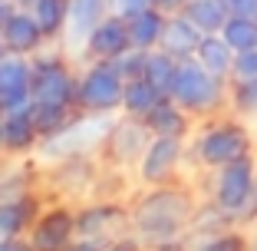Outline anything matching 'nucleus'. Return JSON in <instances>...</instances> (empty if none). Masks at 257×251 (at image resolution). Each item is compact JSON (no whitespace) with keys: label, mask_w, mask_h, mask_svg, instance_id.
Segmentation results:
<instances>
[{"label":"nucleus","mask_w":257,"mask_h":251,"mask_svg":"<svg viewBox=\"0 0 257 251\" xmlns=\"http://www.w3.org/2000/svg\"><path fill=\"white\" fill-rule=\"evenodd\" d=\"M198 205L201 202H198L195 189H188L185 182L145 185L128 202V228L136 231L145 244L188 238Z\"/></svg>","instance_id":"1"},{"label":"nucleus","mask_w":257,"mask_h":251,"mask_svg":"<svg viewBox=\"0 0 257 251\" xmlns=\"http://www.w3.org/2000/svg\"><path fill=\"white\" fill-rule=\"evenodd\" d=\"M247 152H254V136L244 126V119L234 113L201 119L188 139V162L198 172H214V169L241 159Z\"/></svg>","instance_id":"2"},{"label":"nucleus","mask_w":257,"mask_h":251,"mask_svg":"<svg viewBox=\"0 0 257 251\" xmlns=\"http://www.w3.org/2000/svg\"><path fill=\"white\" fill-rule=\"evenodd\" d=\"M168 96L182 109H188L198 122L221 116V113H231L227 109V103H231V79H221L214 73H208L195 56L178 60V73H175V83L168 90Z\"/></svg>","instance_id":"3"},{"label":"nucleus","mask_w":257,"mask_h":251,"mask_svg":"<svg viewBox=\"0 0 257 251\" xmlns=\"http://www.w3.org/2000/svg\"><path fill=\"white\" fill-rule=\"evenodd\" d=\"M115 119H119V116L76 113L56 136L40 142L37 155L43 162H60V159H73V155H96V152L106 149L109 136H112V129H115Z\"/></svg>","instance_id":"4"},{"label":"nucleus","mask_w":257,"mask_h":251,"mask_svg":"<svg viewBox=\"0 0 257 251\" xmlns=\"http://www.w3.org/2000/svg\"><path fill=\"white\" fill-rule=\"evenodd\" d=\"M50 46L30 56V96L33 103H56V106L76 109L79 69L69 63V53L63 46L60 50H50Z\"/></svg>","instance_id":"5"},{"label":"nucleus","mask_w":257,"mask_h":251,"mask_svg":"<svg viewBox=\"0 0 257 251\" xmlns=\"http://www.w3.org/2000/svg\"><path fill=\"white\" fill-rule=\"evenodd\" d=\"M122 93H125V76L115 69L112 60H83L79 90H76V109L79 113L119 116Z\"/></svg>","instance_id":"6"},{"label":"nucleus","mask_w":257,"mask_h":251,"mask_svg":"<svg viewBox=\"0 0 257 251\" xmlns=\"http://www.w3.org/2000/svg\"><path fill=\"white\" fill-rule=\"evenodd\" d=\"M254 185H257V152H247L241 159L214 169V172H204V198L214 202L231 218L241 212Z\"/></svg>","instance_id":"7"},{"label":"nucleus","mask_w":257,"mask_h":251,"mask_svg":"<svg viewBox=\"0 0 257 251\" xmlns=\"http://www.w3.org/2000/svg\"><path fill=\"white\" fill-rule=\"evenodd\" d=\"M188 162V139H168V136H152L145 145L142 159L136 162V179L142 185H168L178 182L182 165Z\"/></svg>","instance_id":"8"},{"label":"nucleus","mask_w":257,"mask_h":251,"mask_svg":"<svg viewBox=\"0 0 257 251\" xmlns=\"http://www.w3.org/2000/svg\"><path fill=\"white\" fill-rule=\"evenodd\" d=\"M73 238H76V205L60 198V202H46L43 205L27 241H30L33 251H66Z\"/></svg>","instance_id":"9"},{"label":"nucleus","mask_w":257,"mask_h":251,"mask_svg":"<svg viewBox=\"0 0 257 251\" xmlns=\"http://www.w3.org/2000/svg\"><path fill=\"white\" fill-rule=\"evenodd\" d=\"M122 231H128V205H122V202H106V198H102V202L76 205V235L112 241Z\"/></svg>","instance_id":"10"},{"label":"nucleus","mask_w":257,"mask_h":251,"mask_svg":"<svg viewBox=\"0 0 257 251\" xmlns=\"http://www.w3.org/2000/svg\"><path fill=\"white\" fill-rule=\"evenodd\" d=\"M149 142H152V132H149V126H145V119L119 113L115 129H112V136H109V142H106L102 152L109 155V162H112L115 169H128V165L136 169V162L142 159V152H145Z\"/></svg>","instance_id":"11"},{"label":"nucleus","mask_w":257,"mask_h":251,"mask_svg":"<svg viewBox=\"0 0 257 251\" xmlns=\"http://www.w3.org/2000/svg\"><path fill=\"white\" fill-rule=\"evenodd\" d=\"M125 50H132V40H128V20L122 17H102L99 27L86 37V46L79 60H119Z\"/></svg>","instance_id":"12"},{"label":"nucleus","mask_w":257,"mask_h":251,"mask_svg":"<svg viewBox=\"0 0 257 251\" xmlns=\"http://www.w3.org/2000/svg\"><path fill=\"white\" fill-rule=\"evenodd\" d=\"M30 103V56H0V109L10 113V109H23Z\"/></svg>","instance_id":"13"},{"label":"nucleus","mask_w":257,"mask_h":251,"mask_svg":"<svg viewBox=\"0 0 257 251\" xmlns=\"http://www.w3.org/2000/svg\"><path fill=\"white\" fill-rule=\"evenodd\" d=\"M102 17H109V0H69V23L66 37H63V50L79 56L86 46V37L99 27Z\"/></svg>","instance_id":"14"},{"label":"nucleus","mask_w":257,"mask_h":251,"mask_svg":"<svg viewBox=\"0 0 257 251\" xmlns=\"http://www.w3.org/2000/svg\"><path fill=\"white\" fill-rule=\"evenodd\" d=\"M0 33H4L7 53H17V56H37L40 50L50 46L46 33L40 30V23L33 20L30 7H17V14L0 27Z\"/></svg>","instance_id":"15"},{"label":"nucleus","mask_w":257,"mask_h":251,"mask_svg":"<svg viewBox=\"0 0 257 251\" xmlns=\"http://www.w3.org/2000/svg\"><path fill=\"white\" fill-rule=\"evenodd\" d=\"M43 198L40 192H30V195L20 198H7L0 202V241H14V238H27L33 228V221L43 212Z\"/></svg>","instance_id":"16"},{"label":"nucleus","mask_w":257,"mask_h":251,"mask_svg":"<svg viewBox=\"0 0 257 251\" xmlns=\"http://www.w3.org/2000/svg\"><path fill=\"white\" fill-rule=\"evenodd\" d=\"M145 126H149L152 136H168V139H191V132H195L198 119L188 113V109H182L178 103H175L172 96H165L159 103V106L152 109L149 116H145Z\"/></svg>","instance_id":"17"},{"label":"nucleus","mask_w":257,"mask_h":251,"mask_svg":"<svg viewBox=\"0 0 257 251\" xmlns=\"http://www.w3.org/2000/svg\"><path fill=\"white\" fill-rule=\"evenodd\" d=\"M4 116H7V155H17V159L37 155L43 136L33 122V109L23 106V109H10Z\"/></svg>","instance_id":"18"},{"label":"nucleus","mask_w":257,"mask_h":251,"mask_svg":"<svg viewBox=\"0 0 257 251\" xmlns=\"http://www.w3.org/2000/svg\"><path fill=\"white\" fill-rule=\"evenodd\" d=\"M204 33L198 30L195 23L185 14H175L165 20V33H162V50L172 53L175 60H188V56L198 53V43H201Z\"/></svg>","instance_id":"19"},{"label":"nucleus","mask_w":257,"mask_h":251,"mask_svg":"<svg viewBox=\"0 0 257 251\" xmlns=\"http://www.w3.org/2000/svg\"><path fill=\"white\" fill-rule=\"evenodd\" d=\"M37 185V165L27 159H17V155H7V162H0V202L7 198H20V195H30Z\"/></svg>","instance_id":"20"},{"label":"nucleus","mask_w":257,"mask_h":251,"mask_svg":"<svg viewBox=\"0 0 257 251\" xmlns=\"http://www.w3.org/2000/svg\"><path fill=\"white\" fill-rule=\"evenodd\" d=\"M188 251H254V238H250V228L227 225L218 231L188 235Z\"/></svg>","instance_id":"21"},{"label":"nucleus","mask_w":257,"mask_h":251,"mask_svg":"<svg viewBox=\"0 0 257 251\" xmlns=\"http://www.w3.org/2000/svg\"><path fill=\"white\" fill-rule=\"evenodd\" d=\"M30 14L40 23V30L46 33V40L53 46H63L66 23H69V0H33Z\"/></svg>","instance_id":"22"},{"label":"nucleus","mask_w":257,"mask_h":251,"mask_svg":"<svg viewBox=\"0 0 257 251\" xmlns=\"http://www.w3.org/2000/svg\"><path fill=\"white\" fill-rule=\"evenodd\" d=\"M195 60L201 63L208 73H214V76H221V79H231V66H234V50H231V43H227L221 33H204L201 43H198Z\"/></svg>","instance_id":"23"},{"label":"nucleus","mask_w":257,"mask_h":251,"mask_svg":"<svg viewBox=\"0 0 257 251\" xmlns=\"http://www.w3.org/2000/svg\"><path fill=\"white\" fill-rule=\"evenodd\" d=\"M56 165V185L66 192H89L96 185V159L92 155H73L60 159Z\"/></svg>","instance_id":"24"},{"label":"nucleus","mask_w":257,"mask_h":251,"mask_svg":"<svg viewBox=\"0 0 257 251\" xmlns=\"http://www.w3.org/2000/svg\"><path fill=\"white\" fill-rule=\"evenodd\" d=\"M162 99H165V93H162L159 86H152L145 76L128 79L125 93H122V109H119V113L122 116H136V119H145V116L159 106Z\"/></svg>","instance_id":"25"},{"label":"nucleus","mask_w":257,"mask_h":251,"mask_svg":"<svg viewBox=\"0 0 257 251\" xmlns=\"http://www.w3.org/2000/svg\"><path fill=\"white\" fill-rule=\"evenodd\" d=\"M165 20L168 17L155 7H149L139 17H132V20H128V40H132V46H136V50H159L162 33H165Z\"/></svg>","instance_id":"26"},{"label":"nucleus","mask_w":257,"mask_h":251,"mask_svg":"<svg viewBox=\"0 0 257 251\" xmlns=\"http://www.w3.org/2000/svg\"><path fill=\"white\" fill-rule=\"evenodd\" d=\"M182 14L188 17L201 33H221V27L227 23L231 10H227V0H188V7H185Z\"/></svg>","instance_id":"27"},{"label":"nucleus","mask_w":257,"mask_h":251,"mask_svg":"<svg viewBox=\"0 0 257 251\" xmlns=\"http://www.w3.org/2000/svg\"><path fill=\"white\" fill-rule=\"evenodd\" d=\"M175 73H178V60H175L172 53H165L162 46H159V50H149L142 76L149 79L152 86H159V90L168 96V90H172V83H175Z\"/></svg>","instance_id":"28"},{"label":"nucleus","mask_w":257,"mask_h":251,"mask_svg":"<svg viewBox=\"0 0 257 251\" xmlns=\"http://www.w3.org/2000/svg\"><path fill=\"white\" fill-rule=\"evenodd\" d=\"M30 109H33V122H37V129H40L43 139L56 136V132L79 113V109H73V106H56V103H30Z\"/></svg>","instance_id":"29"},{"label":"nucleus","mask_w":257,"mask_h":251,"mask_svg":"<svg viewBox=\"0 0 257 251\" xmlns=\"http://www.w3.org/2000/svg\"><path fill=\"white\" fill-rule=\"evenodd\" d=\"M221 37L231 43L234 53L250 50V46H257V20H247V17H227V23L221 27Z\"/></svg>","instance_id":"30"},{"label":"nucleus","mask_w":257,"mask_h":251,"mask_svg":"<svg viewBox=\"0 0 257 251\" xmlns=\"http://www.w3.org/2000/svg\"><path fill=\"white\" fill-rule=\"evenodd\" d=\"M227 109L241 119L257 116V76L254 79H231V103Z\"/></svg>","instance_id":"31"},{"label":"nucleus","mask_w":257,"mask_h":251,"mask_svg":"<svg viewBox=\"0 0 257 251\" xmlns=\"http://www.w3.org/2000/svg\"><path fill=\"white\" fill-rule=\"evenodd\" d=\"M145 56H149V50H136V46H132V50H125V53H122L119 60H112V63L128 83V79H139L145 73Z\"/></svg>","instance_id":"32"},{"label":"nucleus","mask_w":257,"mask_h":251,"mask_svg":"<svg viewBox=\"0 0 257 251\" xmlns=\"http://www.w3.org/2000/svg\"><path fill=\"white\" fill-rule=\"evenodd\" d=\"M257 76V46L234 53V66H231V79H254Z\"/></svg>","instance_id":"33"},{"label":"nucleus","mask_w":257,"mask_h":251,"mask_svg":"<svg viewBox=\"0 0 257 251\" xmlns=\"http://www.w3.org/2000/svg\"><path fill=\"white\" fill-rule=\"evenodd\" d=\"M149 7H152V0H109V14L122 17V20H132Z\"/></svg>","instance_id":"34"},{"label":"nucleus","mask_w":257,"mask_h":251,"mask_svg":"<svg viewBox=\"0 0 257 251\" xmlns=\"http://www.w3.org/2000/svg\"><path fill=\"white\" fill-rule=\"evenodd\" d=\"M106 251H149V244H145L136 231L128 228V231H122V235H115L112 241L106 244Z\"/></svg>","instance_id":"35"},{"label":"nucleus","mask_w":257,"mask_h":251,"mask_svg":"<svg viewBox=\"0 0 257 251\" xmlns=\"http://www.w3.org/2000/svg\"><path fill=\"white\" fill-rule=\"evenodd\" d=\"M234 225H241V228H254V225H257V185H254V192L247 195V202L241 205V212L234 215Z\"/></svg>","instance_id":"36"},{"label":"nucleus","mask_w":257,"mask_h":251,"mask_svg":"<svg viewBox=\"0 0 257 251\" xmlns=\"http://www.w3.org/2000/svg\"><path fill=\"white\" fill-rule=\"evenodd\" d=\"M106 238H89V235H76L73 241H69L66 251H106Z\"/></svg>","instance_id":"37"},{"label":"nucleus","mask_w":257,"mask_h":251,"mask_svg":"<svg viewBox=\"0 0 257 251\" xmlns=\"http://www.w3.org/2000/svg\"><path fill=\"white\" fill-rule=\"evenodd\" d=\"M227 10H231V17L257 20V0H227Z\"/></svg>","instance_id":"38"},{"label":"nucleus","mask_w":257,"mask_h":251,"mask_svg":"<svg viewBox=\"0 0 257 251\" xmlns=\"http://www.w3.org/2000/svg\"><path fill=\"white\" fill-rule=\"evenodd\" d=\"M152 7L162 10L165 17H175V14H182V10L188 7V0H152Z\"/></svg>","instance_id":"39"},{"label":"nucleus","mask_w":257,"mask_h":251,"mask_svg":"<svg viewBox=\"0 0 257 251\" xmlns=\"http://www.w3.org/2000/svg\"><path fill=\"white\" fill-rule=\"evenodd\" d=\"M149 251H188V238H175V241H159V244H149Z\"/></svg>","instance_id":"40"},{"label":"nucleus","mask_w":257,"mask_h":251,"mask_svg":"<svg viewBox=\"0 0 257 251\" xmlns=\"http://www.w3.org/2000/svg\"><path fill=\"white\" fill-rule=\"evenodd\" d=\"M17 7H20L17 0H0V27H4V23H7L10 17L17 14Z\"/></svg>","instance_id":"41"},{"label":"nucleus","mask_w":257,"mask_h":251,"mask_svg":"<svg viewBox=\"0 0 257 251\" xmlns=\"http://www.w3.org/2000/svg\"><path fill=\"white\" fill-rule=\"evenodd\" d=\"M0 251H33L27 238H14V241H0Z\"/></svg>","instance_id":"42"},{"label":"nucleus","mask_w":257,"mask_h":251,"mask_svg":"<svg viewBox=\"0 0 257 251\" xmlns=\"http://www.w3.org/2000/svg\"><path fill=\"white\" fill-rule=\"evenodd\" d=\"M7 155V116H4V109H0V159Z\"/></svg>","instance_id":"43"},{"label":"nucleus","mask_w":257,"mask_h":251,"mask_svg":"<svg viewBox=\"0 0 257 251\" xmlns=\"http://www.w3.org/2000/svg\"><path fill=\"white\" fill-rule=\"evenodd\" d=\"M0 56H7V43H4V33H0Z\"/></svg>","instance_id":"44"},{"label":"nucleus","mask_w":257,"mask_h":251,"mask_svg":"<svg viewBox=\"0 0 257 251\" xmlns=\"http://www.w3.org/2000/svg\"><path fill=\"white\" fill-rule=\"evenodd\" d=\"M17 4H20V7H30V4H33V0H17Z\"/></svg>","instance_id":"45"}]
</instances>
